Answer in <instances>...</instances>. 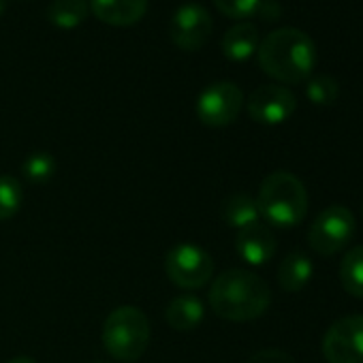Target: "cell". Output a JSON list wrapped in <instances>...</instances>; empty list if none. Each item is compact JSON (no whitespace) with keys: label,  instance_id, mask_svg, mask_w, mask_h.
I'll use <instances>...</instances> for the list:
<instances>
[{"label":"cell","instance_id":"16","mask_svg":"<svg viewBox=\"0 0 363 363\" xmlns=\"http://www.w3.org/2000/svg\"><path fill=\"white\" fill-rule=\"evenodd\" d=\"M220 214H223V220L229 227L238 229V231H242V229L259 223V218H261L259 208H257V199H252L246 193H233V195H229L223 201Z\"/></svg>","mask_w":363,"mask_h":363},{"label":"cell","instance_id":"5","mask_svg":"<svg viewBox=\"0 0 363 363\" xmlns=\"http://www.w3.org/2000/svg\"><path fill=\"white\" fill-rule=\"evenodd\" d=\"M164 272L169 280L186 291H197L206 286L214 276L212 255L193 242L175 244L164 257Z\"/></svg>","mask_w":363,"mask_h":363},{"label":"cell","instance_id":"22","mask_svg":"<svg viewBox=\"0 0 363 363\" xmlns=\"http://www.w3.org/2000/svg\"><path fill=\"white\" fill-rule=\"evenodd\" d=\"M214 5L227 18L244 20V18H250L252 13H257L261 0H214Z\"/></svg>","mask_w":363,"mask_h":363},{"label":"cell","instance_id":"11","mask_svg":"<svg viewBox=\"0 0 363 363\" xmlns=\"http://www.w3.org/2000/svg\"><path fill=\"white\" fill-rule=\"evenodd\" d=\"M276 248L278 246H276L274 233L261 223H255V225L238 231L235 250L248 265H255V267L267 265L274 259Z\"/></svg>","mask_w":363,"mask_h":363},{"label":"cell","instance_id":"17","mask_svg":"<svg viewBox=\"0 0 363 363\" xmlns=\"http://www.w3.org/2000/svg\"><path fill=\"white\" fill-rule=\"evenodd\" d=\"M88 13V0H52L48 9V20L62 30H73L79 24H84Z\"/></svg>","mask_w":363,"mask_h":363},{"label":"cell","instance_id":"8","mask_svg":"<svg viewBox=\"0 0 363 363\" xmlns=\"http://www.w3.org/2000/svg\"><path fill=\"white\" fill-rule=\"evenodd\" d=\"M327 363H363V316L337 318L323 337Z\"/></svg>","mask_w":363,"mask_h":363},{"label":"cell","instance_id":"26","mask_svg":"<svg viewBox=\"0 0 363 363\" xmlns=\"http://www.w3.org/2000/svg\"><path fill=\"white\" fill-rule=\"evenodd\" d=\"M3 11H5V0H0V16H3Z\"/></svg>","mask_w":363,"mask_h":363},{"label":"cell","instance_id":"6","mask_svg":"<svg viewBox=\"0 0 363 363\" xmlns=\"http://www.w3.org/2000/svg\"><path fill=\"white\" fill-rule=\"evenodd\" d=\"M352 235H354L352 212L344 206H329L314 218L308 231V244L316 255L333 257L350 244Z\"/></svg>","mask_w":363,"mask_h":363},{"label":"cell","instance_id":"15","mask_svg":"<svg viewBox=\"0 0 363 363\" xmlns=\"http://www.w3.org/2000/svg\"><path fill=\"white\" fill-rule=\"evenodd\" d=\"M312 272V261L303 252H289L278 265V282L286 293H297L310 282Z\"/></svg>","mask_w":363,"mask_h":363},{"label":"cell","instance_id":"27","mask_svg":"<svg viewBox=\"0 0 363 363\" xmlns=\"http://www.w3.org/2000/svg\"><path fill=\"white\" fill-rule=\"evenodd\" d=\"M96 363H107V361H96Z\"/></svg>","mask_w":363,"mask_h":363},{"label":"cell","instance_id":"9","mask_svg":"<svg viewBox=\"0 0 363 363\" xmlns=\"http://www.w3.org/2000/svg\"><path fill=\"white\" fill-rule=\"evenodd\" d=\"M212 16L199 3L177 7L171 18V41L184 52H197L212 35Z\"/></svg>","mask_w":363,"mask_h":363},{"label":"cell","instance_id":"3","mask_svg":"<svg viewBox=\"0 0 363 363\" xmlns=\"http://www.w3.org/2000/svg\"><path fill=\"white\" fill-rule=\"evenodd\" d=\"M257 208L269 225L278 229H293L308 214L306 186L289 171H274L261 182Z\"/></svg>","mask_w":363,"mask_h":363},{"label":"cell","instance_id":"14","mask_svg":"<svg viewBox=\"0 0 363 363\" xmlns=\"http://www.w3.org/2000/svg\"><path fill=\"white\" fill-rule=\"evenodd\" d=\"M259 30L255 24L242 22L229 28L223 37V54L233 62H244L259 50Z\"/></svg>","mask_w":363,"mask_h":363},{"label":"cell","instance_id":"25","mask_svg":"<svg viewBox=\"0 0 363 363\" xmlns=\"http://www.w3.org/2000/svg\"><path fill=\"white\" fill-rule=\"evenodd\" d=\"M7 363H37V361L30 359V357H16V359H11V361H7Z\"/></svg>","mask_w":363,"mask_h":363},{"label":"cell","instance_id":"10","mask_svg":"<svg viewBox=\"0 0 363 363\" xmlns=\"http://www.w3.org/2000/svg\"><path fill=\"white\" fill-rule=\"evenodd\" d=\"M248 113L255 122L265 124V126H276L286 122L295 109H297V99L295 94L278 84H265L259 86L250 96H248Z\"/></svg>","mask_w":363,"mask_h":363},{"label":"cell","instance_id":"4","mask_svg":"<svg viewBox=\"0 0 363 363\" xmlns=\"http://www.w3.org/2000/svg\"><path fill=\"white\" fill-rule=\"evenodd\" d=\"M150 320L143 310L135 306H120L111 310L103 323V346L116 361H137L150 344Z\"/></svg>","mask_w":363,"mask_h":363},{"label":"cell","instance_id":"19","mask_svg":"<svg viewBox=\"0 0 363 363\" xmlns=\"http://www.w3.org/2000/svg\"><path fill=\"white\" fill-rule=\"evenodd\" d=\"M22 184L13 175H0V223L13 218L22 208Z\"/></svg>","mask_w":363,"mask_h":363},{"label":"cell","instance_id":"21","mask_svg":"<svg viewBox=\"0 0 363 363\" xmlns=\"http://www.w3.org/2000/svg\"><path fill=\"white\" fill-rule=\"evenodd\" d=\"M22 173L33 184H43V182L52 179L56 173V158L50 152H33L24 160Z\"/></svg>","mask_w":363,"mask_h":363},{"label":"cell","instance_id":"20","mask_svg":"<svg viewBox=\"0 0 363 363\" xmlns=\"http://www.w3.org/2000/svg\"><path fill=\"white\" fill-rule=\"evenodd\" d=\"M306 96L310 103L327 107L337 101L340 96V86L331 75H312L306 82Z\"/></svg>","mask_w":363,"mask_h":363},{"label":"cell","instance_id":"18","mask_svg":"<svg viewBox=\"0 0 363 363\" xmlns=\"http://www.w3.org/2000/svg\"><path fill=\"white\" fill-rule=\"evenodd\" d=\"M340 282L352 297L363 299V246L348 250L340 263Z\"/></svg>","mask_w":363,"mask_h":363},{"label":"cell","instance_id":"2","mask_svg":"<svg viewBox=\"0 0 363 363\" xmlns=\"http://www.w3.org/2000/svg\"><path fill=\"white\" fill-rule=\"evenodd\" d=\"M272 291L267 282L248 269L223 272L210 286V308L216 316L244 323L267 312Z\"/></svg>","mask_w":363,"mask_h":363},{"label":"cell","instance_id":"12","mask_svg":"<svg viewBox=\"0 0 363 363\" xmlns=\"http://www.w3.org/2000/svg\"><path fill=\"white\" fill-rule=\"evenodd\" d=\"M88 5L101 22L120 28L137 24L147 11V0H90Z\"/></svg>","mask_w":363,"mask_h":363},{"label":"cell","instance_id":"24","mask_svg":"<svg viewBox=\"0 0 363 363\" xmlns=\"http://www.w3.org/2000/svg\"><path fill=\"white\" fill-rule=\"evenodd\" d=\"M257 11H259L265 20H274V18L280 16V7H278L276 0H267V3H263V0H261V5H259Z\"/></svg>","mask_w":363,"mask_h":363},{"label":"cell","instance_id":"7","mask_svg":"<svg viewBox=\"0 0 363 363\" xmlns=\"http://www.w3.org/2000/svg\"><path fill=\"white\" fill-rule=\"evenodd\" d=\"M244 107V92L233 82H216L208 86L197 101V116L206 126L223 128L238 120Z\"/></svg>","mask_w":363,"mask_h":363},{"label":"cell","instance_id":"23","mask_svg":"<svg viewBox=\"0 0 363 363\" xmlns=\"http://www.w3.org/2000/svg\"><path fill=\"white\" fill-rule=\"evenodd\" d=\"M244 363H295V359L280 348H261L252 352Z\"/></svg>","mask_w":363,"mask_h":363},{"label":"cell","instance_id":"13","mask_svg":"<svg viewBox=\"0 0 363 363\" xmlns=\"http://www.w3.org/2000/svg\"><path fill=\"white\" fill-rule=\"evenodd\" d=\"M206 314L203 301L197 295H177L169 301L167 310H164V318L169 323V327H173L175 331H193L201 325Z\"/></svg>","mask_w":363,"mask_h":363},{"label":"cell","instance_id":"1","mask_svg":"<svg viewBox=\"0 0 363 363\" xmlns=\"http://www.w3.org/2000/svg\"><path fill=\"white\" fill-rule=\"evenodd\" d=\"M259 67L282 84H301L312 77L316 65L314 41L297 28L272 30L257 50Z\"/></svg>","mask_w":363,"mask_h":363}]
</instances>
